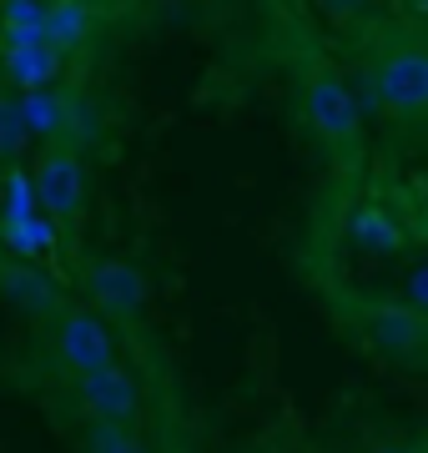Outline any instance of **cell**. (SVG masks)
Segmentation results:
<instances>
[{
	"mask_svg": "<svg viewBox=\"0 0 428 453\" xmlns=\"http://www.w3.org/2000/svg\"><path fill=\"white\" fill-rule=\"evenodd\" d=\"M368 96L394 121H428V41L398 31L368 61Z\"/></svg>",
	"mask_w": 428,
	"mask_h": 453,
	"instance_id": "6da1fadb",
	"label": "cell"
},
{
	"mask_svg": "<svg viewBox=\"0 0 428 453\" xmlns=\"http://www.w3.org/2000/svg\"><path fill=\"white\" fill-rule=\"evenodd\" d=\"M297 106H302V121L313 127V136L338 157H353L358 151V101L348 91V81L338 76V65L328 61H308L302 76H297Z\"/></svg>",
	"mask_w": 428,
	"mask_h": 453,
	"instance_id": "7a4b0ae2",
	"label": "cell"
},
{
	"mask_svg": "<svg viewBox=\"0 0 428 453\" xmlns=\"http://www.w3.org/2000/svg\"><path fill=\"white\" fill-rule=\"evenodd\" d=\"M358 338L398 368H428V312L413 303H363Z\"/></svg>",
	"mask_w": 428,
	"mask_h": 453,
	"instance_id": "3957f363",
	"label": "cell"
},
{
	"mask_svg": "<svg viewBox=\"0 0 428 453\" xmlns=\"http://www.w3.org/2000/svg\"><path fill=\"white\" fill-rule=\"evenodd\" d=\"M56 363L66 372H76V378H91V372L111 368L116 363V342H111V327H106V318L91 308H76L61 318V327H56Z\"/></svg>",
	"mask_w": 428,
	"mask_h": 453,
	"instance_id": "277c9868",
	"label": "cell"
},
{
	"mask_svg": "<svg viewBox=\"0 0 428 453\" xmlns=\"http://www.w3.org/2000/svg\"><path fill=\"white\" fill-rule=\"evenodd\" d=\"M76 403L91 423H136V408H141V388L126 368H101L91 378H76Z\"/></svg>",
	"mask_w": 428,
	"mask_h": 453,
	"instance_id": "5b68a950",
	"label": "cell"
},
{
	"mask_svg": "<svg viewBox=\"0 0 428 453\" xmlns=\"http://www.w3.org/2000/svg\"><path fill=\"white\" fill-rule=\"evenodd\" d=\"M86 297H91V308L106 312V323H136L141 308H147V282L132 262L111 257L86 273Z\"/></svg>",
	"mask_w": 428,
	"mask_h": 453,
	"instance_id": "8992f818",
	"label": "cell"
},
{
	"mask_svg": "<svg viewBox=\"0 0 428 453\" xmlns=\"http://www.w3.org/2000/svg\"><path fill=\"white\" fill-rule=\"evenodd\" d=\"M35 192L41 202L50 207V217H61L71 222L86 202V172H81V157H76V146L61 142V146H46L41 151V166H35Z\"/></svg>",
	"mask_w": 428,
	"mask_h": 453,
	"instance_id": "52a82bcc",
	"label": "cell"
},
{
	"mask_svg": "<svg viewBox=\"0 0 428 453\" xmlns=\"http://www.w3.org/2000/svg\"><path fill=\"white\" fill-rule=\"evenodd\" d=\"M86 31H91L86 5H76V0H66V5H50V16H46V46L56 50V56L76 50L86 41Z\"/></svg>",
	"mask_w": 428,
	"mask_h": 453,
	"instance_id": "ba28073f",
	"label": "cell"
},
{
	"mask_svg": "<svg viewBox=\"0 0 428 453\" xmlns=\"http://www.w3.org/2000/svg\"><path fill=\"white\" fill-rule=\"evenodd\" d=\"M0 288H5V297H16L20 308H31V312L56 308V288H50V282H46L41 273H35V267H11Z\"/></svg>",
	"mask_w": 428,
	"mask_h": 453,
	"instance_id": "9c48e42d",
	"label": "cell"
},
{
	"mask_svg": "<svg viewBox=\"0 0 428 453\" xmlns=\"http://www.w3.org/2000/svg\"><path fill=\"white\" fill-rule=\"evenodd\" d=\"M56 50L50 46H26V50H11V76H16V86H26V96L31 91H41V86L56 76Z\"/></svg>",
	"mask_w": 428,
	"mask_h": 453,
	"instance_id": "30bf717a",
	"label": "cell"
},
{
	"mask_svg": "<svg viewBox=\"0 0 428 453\" xmlns=\"http://www.w3.org/2000/svg\"><path fill=\"white\" fill-rule=\"evenodd\" d=\"M353 237H358L363 247H373V252H398L403 247V232L394 226V217L378 207H358V217H353Z\"/></svg>",
	"mask_w": 428,
	"mask_h": 453,
	"instance_id": "8fae6325",
	"label": "cell"
},
{
	"mask_svg": "<svg viewBox=\"0 0 428 453\" xmlns=\"http://www.w3.org/2000/svg\"><path fill=\"white\" fill-rule=\"evenodd\" d=\"M81 453H147V443L126 423H91L81 438Z\"/></svg>",
	"mask_w": 428,
	"mask_h": 453,
	"instance_id": "7c38bea8",
	"label": "cell"
},
{
	"mask_svg": "<svg viewBox=\"0 0 428 453\" xmlns=\"http://www.w3.org/2000/svg\"><path fill=\"white\" fill-rule=\"evenodd\" d=\"M26 106H16L11 96H0V157H16L26 142Z\"/></svg>",
	"mask_w": 428,
	"mask_h": 453,
	"instance_id": "4fadbf2b",
	"label": "cell"
},
{
	"mask_svg": "<svg viewBox=\"0 0 428 453\" xmlns=\"http://www.w3.org/2000/svg\"><path fill=\"white\" fill-rule=\"evenodd\" d=\"M61 116H66V106L56 96H46V91H31V96H26V127L31 131H56Z\"/></svg>",
	"mask_w": 428,
	"mask_h": 453,
	"instance_id": "5bb4252c",
	"label": "cell"
},
{
	"mask_svg": "<svg viewBox=\"0 0 428 453\" xmlns=\"http://www.w3.org/2000/svg\"><path fill=\"white\" fill-rule=\"evenodd\" d=\"M409 303H413V308H424V312H428V267L409 282Z\"/></svg>",
	"mask_w": 428,
	"mask_h": 453,
	"instance_id": "9a60e30c",
	"label": "cell"
},
{
	"mask_svg": "<svg viewBox=\"0 0 428 453\" xmlns=\"http://www.w3.org/2000/svg\"><path fill=\"white\" fill-rule=\"evenodd\" d=\"M373 453H428V438H413V443H383Z\"/></svg>",
	"mask_w": 428,
	"mask_h": 453,
	"instance_id": "2e32d148",
	"label": "cell"
},
{
	"mask_svg": "<svg viewBox=\"0 0 428 453\" xmlns=\"http://www.w3.org/2000/svg\"><path fill=\"white\" fill-rule=\"evenodd\" d=\"M413 16H428V0H424V5H413Z\"/></svg>",
	"mask_w": 428,
	"mask_h": 453,
	"instance_id": "e0dca14e",
	"label": "cell"
}]
</instances>
